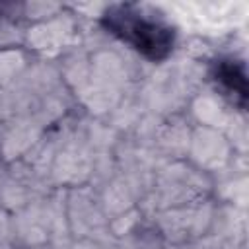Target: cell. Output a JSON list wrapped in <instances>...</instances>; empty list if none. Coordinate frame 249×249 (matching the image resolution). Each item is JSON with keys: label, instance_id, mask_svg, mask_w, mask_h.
<instances>
[{"label": "cell", "instance_id": "obj_1", "mask_svg": "<svg viewBox=\"0 0 249 249\" xmlns=\"http://www.w3.org/2000/svg\"><path fill=\"white\" fill-rule=\"evenodd\" d=\"M150 16L152 14L134 6H115L105 12L103 23L111 33L130 43L144 56L160 60L167 56L173 47V29Z\"/></svg>", "mask_w": 249, "mask_h": 249}, {"label": "cell", "instance_id": "obj_2", "mask_svg": "<svg viewBox=\"0 0 249 249\" xmlns=\"http://www.w3.org/2000/svg\"><path fill=\"white\" fill-rule=\"evenodd\" d=\"M218 80L222 84L228 86V89H233V91H239L241 97H245V76L241 70L235 68V64H220L218 68Z\"/></svg>", "mask_w": 249, "mask_h": 249}]
</instances>
